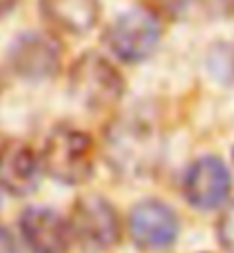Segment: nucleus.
<instances>
[{
    "label": "nucleus",
    "instance_id": "nucleus-1",
    "mask_svg": "<svg viewBox=\"0 0 234 253\" xmlns=\"http://www.w3.org/2000/svg\"><path fill=\"white\" fill-rule=\"evenodd\" d=\"M70 96L87 110H111L125 94V78L114 62L100 53H82L68 71Z\"/></svg>",
    "mask_w": 234,
    "mask_h": 253
},
{
    "label": "nucleus",
    "instance_id": "nucleus-2",
    "mask_svg": "<svg viewBox=\"0 0 234 253\" xmlns=\"http://www.w3.org/2000/svg\"><path fill=\"white\" fill-rule=\"evenodd\" d=\"M41 169L62 185H82L94 176V141L84 130L57 126L41 151Z\"/></svg>",
    "mask_w": 234,
    "mask_h": 253
},
{
    "label": "nucleus",
    "instance_id": "nucleus-3",
    "mask_svg": "<svg viewBox=\"0 0 234 253\" xmlns=\"http://www.w3.org/2000/svg\"><path fill=\"white\" fill-rule=\"evenodd\" d=\"M102 42L116 59L125 64H139L157 50L162 42V23L143 7L130 9L107 25Z\"/></svg>",
    "mask_w": 234,
    "mask_h": 253
},
{
    "label": "nucleus",
    "instance_id": "nucleus-4",
    "mask_svg": "<svg viewBox=\"0 0 234 253\" xmlns=\"http://www.w3.org/2000/svg\"><path fill=\"white\" fill-rule=\"evenodd\" d=\"M70 237L89 253L116 247L121 240V217L107 199L87 194L73 203L68 217Z\"/></svg>",
    "mask_w": 234,
    "mask_h": 253
},
{
    "label": "nucleus",
    "instance_id": "nucleus-5",
    "mask_svg": "<svg viewBox=\"0 0 234 253\" xmlns=\"http://www.w3.org/2000/svg\"><path fill=\"white\" fill-rule=\"evenodd\" d=\"M7 62L18 78L30 83L50 80L62 69V46L53 35L25 32L9 46Z\"/></svg>",
    "mask_w": 234,
    "mask_h": 253
},
{
    "label": "nucleus",
    "instance_id": "nucleus-6",
    "mask_svg": "<svg viewBox=\"0 0 234 253\" xmlns=\"http://www.w3.org/2000/svg\"><path fill=\"white\" fill-rule=\"evenodd\" d=\"M109 158L116 169L141 176L157 158V135L141 121H118L109 128Z\"/></svg>",
    "mask_w": 234,
    "mask_h": 253
},
{
    "label": "nucleus",
    "instance_id": "nucleus-7",
    "mask_svg": "<svg viewBox=\"0 0 234 253\" xmlns=\"http://www.w3.org/2000/svg\"><path fill=\"white\" fill-rule=\"evenodd\" d=\"M232 176L228 165L216 155L196 160L184 173L182 192L187 201L198 210H216L230 196Z\"/></svg>",
    "mask_w": 234,
    "mask_h": 253
},
{
    "label": "nucleus",
    "instance_id": "nucleus-8",
    "mask_svg": "<svg viewBox=\"0 0 234 253\" xmlns=\"http://www.w3.org/2000/svg\"><path fill=\"white\" fill-rule=\"evenodd\" d=\"M130 237L139 249L157 251L168 249L180 235V219L162 201L148 199L132 208L128 219Z\"/></svg>",
    "mask_w": 234,
    "mask_h": 253
},
{
    "label": "nucleus",
    "instance_id": "nucleus-9",
    "mask_svg": "<svg viewBox=\"0 0 234 253\" xmlns=\"http://www.w3.org/2000/svg\"><path fill=\"white\" fill-rule=\"evenodd\" d=\"M41 183V160L23 141L0 146V187L12 196H28Z\"/></svg>",
    "mask_w": 234,
    "mask_h": 253
},
{
    "label": "nucleus",
    "instance_id": "nucleus-10",
    "mask_svg": "<svg viewBox=\"0 0 234 253\" xmlns=\"http://www.w3.org/2000/svg\"><path fill=\"white\" fill-rule=\"evenodd\" d=\"M21 235L32 253H66L70 244L68 221L50 208H28L18 219Z\"/></svg>",
    "mask_w": 234,
    "mask_h": 253
},
{
    "label": "nucleus",
    "instance_id": "nucleus-11",
    "mask_svg": "<svg viewBox=\"0 0 234 253\" xmlns=\"http://www.w3.org/2000/svg\"><path fill=\"white\" fill-rule=\"evenodd\" d=\"M100 12V0H39V14L55 35H87L98 25Z\"/></svg>",
    "mask_w": 234,
    "mask_h": 253
},
{
    "label": "nucleus",
    "instance_id": "nucleus-12",
    "mask_svg": "<svg viewBox=\"0 0 234 253\" xmlns=\"http://www.w3.org/2000/svg\"><path fill=\"white\" fill-rule=\"evenodd\" d=\"M141 7L159 21H177L187 14L191 0H139Z\"/></svg>",
    "mask_w": 234,
    "mask_h": 253
},
{
    "label": "nucleus",
    "instance_id": "nucleus-13",
    "mask_svg": "<svg viewBox=\"0 0 234 253\" xmlns=\"http://www.w3.org/2000/svg\"><path fill=\"white\" fill-rule=\"evenodd\" d=\"M216 237H218V244H221L225 251L234 253V201L223 210L221 219H218Z\"/></svg>",
    "mask_w": 234,
    "mask_h": 253
},
{
    "label": "nucleus",
    "instance_id": "nucleus-14",
    "mask_svg": "<svg viewBox=\"0 0 234 253\" xmlns=\"http://www.w3.org/2000/svg\"><path fill=\"white\" fill-rule=\"evenodd\" d=\"M0 253H21L16 237L12 235V230L0 226Z\"/></svg>",
    "mask_w": 234,
    "mask_h": 253
},
{
    "label": "nucleus",
    "instance_id": "nucleus-15",
    "mask_svg": "<svg viewBox=\"0 0 234 253\" xmlns=\"http://www.w3.org/2000/svg\"><path fill=\"white\" fill-rule=\"evenodd\" d=\"M18 2H21V0H0V18L7 16V14H12L18 7Z\"/></svg>",
    "mask_w": 234,
    "mask_h": 253
},
{
    "label": "nucleus",
    "instance_id": "nucleus-16",
    "mask_svg": "<svg viewBox=\"0 0 234 253\" xmlns=\"http://www.w3.org/2000/svg\"><path fill=\"white\" fill-rule=\"evenodd\" d=\"M232 158H234V153H232Z\"/></svg>",
    "mask_w": 234,
    "mask_h": 253
}]
</instances>
